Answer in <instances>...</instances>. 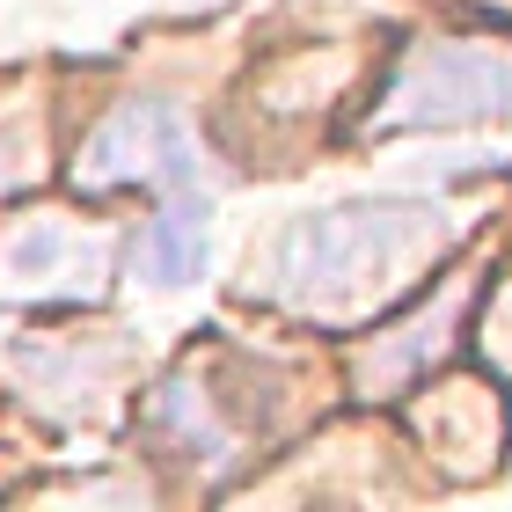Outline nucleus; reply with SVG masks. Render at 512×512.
Masks as SVG:
<instances>
[{
	"instance_id": "1",
	"label": "nucleus",
	"mask_w": 512,
	"mask_h": 512,
	"mask_svg": "<svg viewBox=\"0 0 512 512\" xmlns=\"http://www.w3.org/2000/svg\"><path fill=\"white\" fill-rule=\"evenodd\" d=\"M425 242H439V213L425 205H352V213L300 220L278 249V278L308 308H337L344 293H381Z\"/></svg>"
},
{
	"instance_id": "2",
	"label": "nucleus",
	"mask_w": 512,
	"mask_h": 512,
	"mask_svg": "<svg viewBox=\"0 0 512 512\" xmlns=\"http://www.w3.org/2000/svg\"><path fill=\"white\" fill-rule=\"evenodd\" d=\"M512 118V52L491 44H425L388 88L374 132H454Z\"/></svg>"
},
{
	"instance_id": "3",
	"label": "nucleus",
	"mask_w": 512,
	"mask_h": 512,
	"mask_svg": "<svg viewBox=\"0 0 512 512\" xmlns=\"http://www.w3.org/2000/svg\"><path fill=\"white\" fill-rule=\"evenodd\" d=\"M81 176L88 183H169V191H191L198 183V139H191L176 103H125L118 118L88 139Z\"/></svg>"
},
{
	"instance_id": "4",
	"label": "nucleus",
	"mask_w": 512,
	"mask_h": 512,
	"mask_svg": "<svg viewBox=\"0 0 512 512\" xmlns=\"http://www.w3.org/2000/svg\"><path fill=\"white\" fill-rule=\"evenodd\" d=\"M132 264H139V278H154V286H191V278L205 271V198L176 191V205H161V213L147 220Z\"/></svg>"
},
{
	"instance_id": "5",
	"label": "nucleus",
	"mask_w": 512,
	"mask_h": 512,
	"mask_svg": "<svg viewBox=\"0 0 512 512\" xmlns=\"http://www.w3.org/2000/svg\"><path fill=\"white\" fill-rule=\"evenodd\" d=\"M59 249H66V235H59V227H37V235H22V242L8 249V264H15L22 278H37V271H44V264H52V256H59Z\"/></svg>"
}]
</instances>
